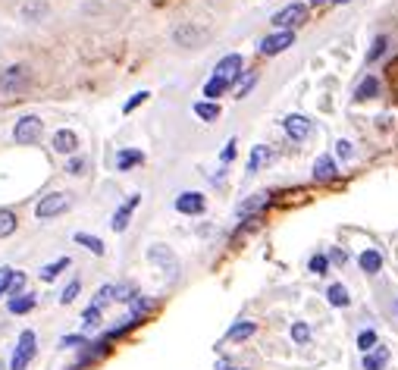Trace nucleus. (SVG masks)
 <instances>
[{
	"mask_svg": "<svg viewBox=\"0 0 398 370\" xmlns=\"http://www.w3.org/2000/svg\"><path fill=\"white\" fill-rule=\"evenodd\" d=\"M138 163H144V154L138 148H123L116 154V169L119 173H129V169H135Z\"/></svg>",
	"mask_w": 398,
	"mask_h": 370,
	"instance_id": "15",
	"label": "nucleus"
},
{
	"mask_svg": "<svg viewBox=\"0 0 398 370\" xmlns=\"http://www.w3.org/2000/svg\"><path fill=\"white\" fill-rule=\"evenodd\" d=\"M98 323H101V308L88 305V308H85V314H82V326H85V330H94Z\"/></svg>",
	"mask_w": 398,
	"mask_h": 370,
	"instance_id": "30",
	"label": "nucleus"
},
{
	"mask_svg": "<svg viewBox=\"0 0 398 370\" xmlns=\"http://www.w3.org/2000/svg\"><path fill=\"white\" fill-rule=\"evenodd\" d=\"M336 157L348 160V157H352V142H336Z\"/></svg>",
	"mask_w": 398,
	"mask_h": 370,
	"instance_id": "43",
	"label": "nucleus"
},
{
	"mask_svg": "<svg viewBox=\"0 0 398 370\" xmlns=\"http://www.w3.org/2000/svg\"><path fill=\"white\" fill-rule=\"evenodd\" d=\"M307 270L317 273V276H323V273H329V258L327 254H313L311 264H307Z\"/></svg>",
	"mask_w": 398,
	"mask_h": 370,
	"instance_id": "29",
	"label": "nucleus"
},
{
	"mask_svg": "<svg viewBox=\"0 0 398 370\" xmlns=\"http://www.w3.org/2000/svg\"><path fill=\"white\" fill-rule=\"evenodd\" d=\"M282 129H286V135L292 138V142H304V138L313 132V123L304 117V113H288V117L282 119Z\"/></svg>",
	"mask_w": 398,
	"mask_h": 370,
	"instance_id": "7",
	"label": "nucleus"
},
{
	"mask_svg": "<svg viewBox=\"0 0 398 370\" xmlns=\"http://www.w3.org/2000/svg\"><path fill=\"white\" fill-rule=\"evenodd\" d=\"M307 3H311V7H320V3H327V0H307Z\"/></svg>",
	"mask_w": 398,
	"mask_h": 370,
	"instance_id": "46",
	"label": "nucleus"
},
{
	"mask_svg": "<svg viewBox=\"0 0 398 370\" xmlns=\"http://www.w3.org/2000/svg\"><path fill=\"white\" fill-rule=\"evenodd\" d=\"M226 88H229L226 78L210 76V78H207V85H204V98H207V101H216V98H223V94H226Z\"/></svg>",
	"mask_w": 398,
	"mask_h": 370,
	"instance_id": "23",
	"label": "nucleus"
},
{
	"mask_svg": "<svg viewBox=\"0 0 398 370\" xmlns=\"http://www.w3.org/2000/svg\"><path fill=\"white\" fill-rule=\"evenodd\" d=\"M28 82H32V72H28V66L13 63V66H7V69L0 72V94L16 98V94H22V91L28 88Z\"/></svg>",
	"mask_w": 398,
	"mask_h": 370,
	"instance_id": "1",
	"label": "nucleus"
},
{
	"mask_svg": "<svg viewBox=\"0 0 398 370\" xmlns=\"http://www.w3.org/2000/svg\"><path fill=\"white\" fill-rule=\"evenodd\" d=\"M76 242H78V245H82V248H88V251H92V254H98V258H104V251H107V248H104V242H101L98 235L76 233Z\"/></svg>",
	"mask_w": 398,
	"mask_h": 370,
	"instance_id": "25",
	"label": "nucleus"
},
{
	"mask_svg": "<svg viewBox=\"0 0 398 370\" xmlns=\"http://www.w3.org/2000/svg\"><path fill=\"white\" fill-rule=\"evenodd\" d=\"M107 301H113V286H101V289H98V295H94V301H92V305H94V308H104Z\"/></svg>",
	"mask_w": 398,
	"mask_h": 370,
	"instance_id": "39",
	"label": "nucleus"
},
{
	"mask_svg": "<svg viewBox=\"0 0 398 370\" xmlns=\"http://www.w3.org/2000/svg\"><path fill=\"white\" fill-rule=\"evenodd\" d=\"M292 342H298V345L311 342V326L307 323H292Z\"/></svg>",
	"mask_w": 398,
	"mask_h": 370,
	"instance_id": "32",
	"label": "nucleus"
},
{
	"mask_svg": "<svg viewBox=\"0 0 398 370\" xmlns=\"http://www.w3.org/2000/svg\"><path fill=\"white\" fill-rule=\"evenodd\" d=\"M148 98H150L148 91H138L135 98H129V101H126V107H123V110H126V113H132V110H135V107H141V104H144V101H148Z\"/></svg>",
	"mask_w": 398,
	"mask_h": 370,
	"instance_id": "41",
	"label": "nucleus"
},
{
	"mask_svg": "<svg viewBox=\"0 0 398 370\" xmlns=\"http://www.w3.org/2000/svg\"><path fill=\"white\" fill-rule=\"evenodd\" d=\"M358 264H361V270H364L367 276H377V273L383 270V254L373 251V248H367V251L358 254Z\"/></svg>",
	"mask_w": 398,
	"mask_h": 370,
	"instance_id": "14",
	"label": "nucleus"
},
{
	"mask_svg": "<svg viewBox=\"0 0 398 370\" xmlns=\"http://www.w3.org/2000/svg\"><path fill=\"white\" fill-rule=\"evenodd\" d=\"M327 301L333 308H348V305H352V295H348V289L342 286V283H336V286L327 289Z\"/></svg>",
	"mask_w": 398,
	"mask_h": 370,
	"instance_id": "22",
	"label": "nucleus"
},
{
	"mask_svg": "<svg viewBox=\"0 0 398 370\" xmlns=\"http://www.w3.org/2000/svg\"><path fill=\"white\" fill-rule=\"evenodd\" d=\"M35 351H38V336L32 330H22L19 333V342H16V351L10 358V370H26L32 364Z\"/></svg>",
	"mask_w": 398,
	"mask_h": 370,
	"instance_id": "3",
	"label": "nucleus"
},
{
	"mask_svg": "<svg viewBox=\"0 0 398 370\" xmlns=\"http://www.w3.org/2000/svg\"><path fill=\"white\" fill-rule=\"evenodd\" d=\"M267 160H270V148H267V144H254V151H251V160H248V173H257V169H261Z\"/></svg>",
	"mask_w": 398,
	"mask_h": 370,
	"instance_id": "26",
	"label": "nucleus"
},
{
	"mask_svg": "<svg viewBox=\"0 0 398 370\" xmlns=\"http://www.w3.org/2000/svg\"><path fill=\"white\" fill-rule=\"evenodd\" d=\"M41 135H44V119L41 117L16 119V126H13V142L16 144H35V142H41Z\"/></svg>",
	"mask_w": 398,
	"mask_h": 370,
	"instance_id": "4",
	"label": "nucleus"
},
{
	"mask_svg": "<svg viewBox=\"0 0 398 370\" xmlns=\"http://www.w3.org/2000/svg\"><path fill=\"white\" fill-rule=\"evenodd\" d=\"M377 342H379V339H377V333H373V330H364V333L358 336V348L364 351V355H367V351L377 348Z\"/></svg>",
	"mask_w": 398,
	"mask_h": 370,
	"instance_id": "31",
	"label": "nucleus"
},
{
	"mask_svg": "<svg viewBox=\"0 0 398 370\" xmlns=\"http://www.w3.org/2000/svg\"><path fill=\"white\" fill-rule=\"evenodd\" d=\"M35 305H38V298L32 292H22V295H13L7 308H10V314H28Z\"/></svg>",
	"mask_w": 398,
	"mask_h": 370,
	"instance_id": "19",
	"label": "nucleus"
},
{
	"mask_svg": "<svg viewBox=\"0 0 398 370\" xmlns=\"http://www.w3.org/2000/svg\"><path fill=\"white\" fill-rule=\"evenodd\" d=\"M254 333H257L254 323H235L232 330H229V339H248V336H254Z\"/></svg>",
	"mask_w": 398,
	"mask_h": 370,
	"instance_id": "34",
	"label": "nucleus"
},
{
	"mask_svg": "<svg viewBox=\"0 0 398 370\" xmlns=\"http://www.w3.org/2000/svg\"><path fill=\"white\" fill-rule=\"evenodd\" d=\"M148 258H150V264H157L164 273H170V276H179V258L170 251L166 245H150L148 248Z\"/></svg>",
	"mask_w": 398,
	"mask_h": 370,
	"instance_id": "8",
	"label": "nucleus"
},
{
	"mask_svg": "<svg viewBox=\"0 0 398 370\" xmlns=\"http://www.w3.org/2000/svg\"><path fill=\"white\" fill-rule=\"evenodd\" d=\"M173 38H176V44H182V47H195V41H204V28H198V26H179L176 32H173Z\"/></svg>",
	"mask_w": 398,
	"mask_h": 370,
	"instance_id": "16",
	"label": "nucleus"
},
{
	"mask_svg": "<svg viewBox=\"0 0 398 370\" xmlns=\"http://www.w3.org/2000/svg\"><path fill=\"white\" fill-rule=\"evenodd\" d=\"M386 51H389V38H386V35H377V38H373V47L367 51V63H377Z\"/></svg>",
	"mask_w": 398,
	"mask_h": 370,
	"instance_id": "28",
	"label": "nucleus"
},
{
	"mask_svg": "<svg viewBox=\"0 0 398 370\" xmlns=\"http://www.w3.org/2000/svg\"><path fill=\"white\" fill-rule=\"evenodd\" d=\"M327 258H329V260H333V264H339V267H342V264H345V260H348V254H345V251H342V248H333V251H329V254H327Z\"/></svg>",
	"mask_w": 398,
	"mask_h": 370,
	"instance_id": "44",
	"label": "nucleus"
},
{
	"mask_svg": "<svg viewBox=\"0 0 398 370\" xmlns=\"http://www.w3.org/2000/svg\"><path fill=\"white\" fill-rule=\"evenodd\" d=\"M63 348H82V345H88V339L85 336H63Z\"/></svg>",
	"mask_w": 398,
	"mask_h": 370,
	"instance_id": "42",
	"label": "nucleus"
},
{
	"mask_svg": "<svg viewBox=\"0 0 398 370\" xmlns=\"http://www.w3.org/2000/svg\"><path fill=\"white\" fill-rule=\"evenodd\" d=\"M13 267H0V298L7 295V289H10V280H13Z\"/></svg>",
	"mask_w": 398,
	"mask_h": 370,
	"instance_id": "40",
	"label": "nucleus"
},
{
	"mask_svg": "<svg viewBox=\"0 0 398 370\" xmlns=\"http://www.w3.org/2000/svg\"><path fill=\"white\" fill-rule=\"evenodd\" d=\"M69 264H72L69 258H60V260H53V264H44V267H41V270H38L41 283H53V280H57V276H60V273H63Z\"/></svg>",
	"mask_w": 398,
	"mask_h": 370,
	"instance_id": "21",
	"label": "nucleus"
},
{
	"mask_svg": "<svg viewBox=\"0 0 398 370\" xmlns=\"http://www.w3.org/2000/svg\"><path fill=\"white\" fill-rule=\"evenodd\" d=\"M195 113L204 119V123H214V119H220V104H216V101H198Z\"/></svg>",
	"mask_w": 398,
	"mask_h": 370,
	"instance_id": "24",
	"label": "nucleus"
},
{
	"mask_svg": "<svg viewBox=\"0 0 398 370\" xmlns=\"http://www.w3.org/2000/svg\"><path fill=\"white\" fill-rule=\"evenodd\" d=\"M204 208H207V201H204L201 192H182V195L176 198V210L185 217H198L204 214Z\"/></svg>",
	"mask_w": 398,
	"mask_h": 370,
	"instance_id": "10",
	"label": "nucleus"
},
{
	"mask_svg": "<svg viewBox=\"0 0 398 370\" xmlns=\"http://www.w3.org/2000/svg\"><path fill=\"white\" fill-rule=\"evenodd\" d=\"M78 292H82V283H78V280H72L69 286L63 289V295H60V305H72V301L78 298Z\"/></svg>",
	"mask_w": 398,
	"mask_h": 370,
	"instance_id": "33",
	"label": "nucleus"
},
{
	"mask_svg": "<svg viewBox=\"0 0 398 370\" xmlns=\"http://www.w3.org/2000/svg\"><path fill=\"white\" fill-rule=\"evenodd\" d=\"M333 3H352V0H333Z\"/></svg>",
	"mask_w": 398,
	"mask_h": 370,
	"instance_id": "47",
	"label": "nucleus"
},
{
	"mask_svg": "<svg viewBox=\"0 0 398 370\" xmlns=\"http://www.w3.org/2000/svg\"><path fill=\"white\" fill-rule=\"evenodd\" d=\"M232 157H235V142H229L226 148H223V163H229Z\"/></svg>",
	"mask_w": 398,
	"mask_h": 370,
	"instance_id": "45",
	"label": "nucleus"
},
{
	"mask_svg": "<svg viewBox=\"0 0 398 370\" xmlns=\"http://www.w3.org/2000/svg\"><path fill=\"white\" fill-rule=\"evenodd\" d=\"M85 169H88L85 157H72V160L66 163V173H69V176H85Z\"/></svg>",
	"mask_w": 398,
	"mask_h": 370,
	"instance_id": "37",
	"label": "nucleus"
},
{
	"mask_svg": "<svg viewBox=\"0 0 398 370\" xmlns=\"http://www.w3.org/2000/svg\"><path fill=\"white\" fill-rule=\"evenodd\" d=\"M267 204H270V195H267V192H257V195H251L248 201H242L239 217H251V214H257V210H263Z\"/></svg>",
	"mask_w": 398,
	"mask_h": 370,
	"instance_id": "18",
	"label": "nucleus"
},
{
	"mask_svg": "<svg viewBox=\"0 0 398 370\" xmlns=\"http://www.w3.org/2000/svg\"><path fill=\"white\" fill-rule=\"evenodd\" d=\"M16 226H19V220H16L13 210H0V239H10L16 233Z\"/></svg>",
	"mask_w": 398,
	"mask_h": 370,
	"instance_id": "27",
	"label": "nucleus"
},
{
	"mask_svg": "<svg viewBox=\"0 0 398 370\" xmlns=\"http://www.w3.org/2000/svg\"><path fill=\"white\" fill-rule=\"evenodd\" d=\"M292 44H295V32H292V28H282V32L267 35V38H263L261 44H257V51H261L263 57H276V53L288 51Z\"/></svg>",
	"mask_w": 398,
	"mask_h": 370,
	"instance_id": "6",
	"label": "nucleus"
},
{
	"mask_svg": "<svg viewBox=\"0 0 398 370\" xmlns=\"http://www.w3.org/2000/svg\"><path fill=\"white\" fill-rule=\"evenodd\" d=\"M22 292H26V273H13V280H10L7 295L13 298V295H22Z\"/></svg>",
	"mask_w": 398,
	"mask_h": 370,
	"instance_id": "36",
	"label": "nucleus"
},
{
	"mask_svg": "<svg viewBox=\"0 0 398 370\" xmlns=\"http://www.w3.org/2000/svg\"><path fill=\"white\" fill-rule=\"evenodd\" d=\"M132 298H135V289L132 286H113V301H126L129 305Z\"/></svg>",
	"mask_w": 398,
	"mask_h": 370,
	"instance_id": "38",
	"label": "nucleus"
},
{
	"mask_svg": "<svg viewBox=\"0 0 398 370\" xmlns=\"http://www.w3.org/2000/svg\"><path fill=\"white\" fill-rule=\"evenodd\" d=\"M138 204H141V195H132L129 201L123 204V208L116 210V214H113V233H126V229H129V220H132V214H135V208Z\"/></svg>",
	"mask_w": 398,
	"mask_h": 370,
	"instance_id": "11",
	"label": "nucleus"
},
{
	"mask_svg": "<svg viewBox=\"0 0 398 370\" xmlns=\"http://www.w3.org/2000/svg\"><path fill=\"white\" fill-rule=\"evenodd\" d=\"M386 361H389V351L377 345L373 351H367V355H364V364H361V370H383Z\"/></svg>",
	"mask_w": 398,
	"mask_h": 370,
	"instance_id": "20",
	"label": "nucleus"
},
{
	"mask_svg": "<svg viewBox=\"0 0 398 370\" xmlns=\"http://www.w3.org/2000/svg\"><path fill=\"white\" fill-rule=\"evenodd\" d=\"M379 94V78L377 76H367L364 82L358 85V91H354V104H364V101L377 98Z\"/></svg>",
	"mask_w": 398,
	"mask_h": 370,
	"instance_id": "17",
	"label": "nucleus"
},
{
	"mask_svg": "<svg viewBox=\"0 0 398 370\" xmlns=\"http://www.w3.org/2000/svg\"><path fill=\"white\" fill-rule=\"evenodd\" d=\"M254 82H257V72H248L245 78H239V94H235V98H248L251 88H254Z\"/></svg>",
	"mask_w": 398,
	"mask_h": 370,
	"instance_id": "35",
	"label": "nucleus"
},
{
	"mask_svg": "<svg viewBox=\"0 0 398 370\" xmlns=\"http://www.w3.org/2000/svg\"><path fill=\"white\" fill-rule=\"evenodd\" d=\"M51 148L57 151V154H76V151H78V135H76L72 129H60V132H53Z\"/></svg>",
	"mask_w": 398,
	"mask_h": 370,
	"instance_id": "12",
	"label": "nucleus"
},
{
	"mask_svg": "<svg viewBox=\"0 0 398 370\" xmlns=\"http://www.w3.org/2000/svg\"><path fill=\"white\" fill-rule=\"evenodd\" d=\"M242 66H245V60H242V53H226V57L216 63V69H214V76H220V78H226L229 85L235 82V78H242Z\"/></svg>",
	"mask_w": 398,
	"mask_h": 370,
	"instance_id": "9",
	"label": "nucleus"
},
{
	"mask_svg": "<svg viewBox=\"0 0 398 370\" xmlns=\"http://www.w3.org/2000/svg\"><path fill=\"white\" fill-rule=\"evenodd\" d=\"M336 176H339V169H336V160L333 157H317V160H313V179L317 182H329V179H336Z\"/></svg>",
	"mask_w": 398,
	"mask_h": 370,
	"instance_id": "13",
	"label": "nucleus"
},
{
	"mask_svg": "<svg viewBox=\"0 0 398 370\" xmlns=\"http://www.w3.org/2000/svg\"><path fill=\"white\" fill-rule=\"evenodd\" d=\"M69 208H72V198L66 195V192H51V195H44L35 204V217H38V220H53V217L66 214Z\"/></svg>",
	"mask_w": 398,
	"mask_h": 370,
	"instance_id": "2",
	"label": "nucleus"
},
{
	"mask_svg": "<svg viewBox=\"0 0 398 370\" xmlns=\"http://www.w3.org/2000/svg\"><path fill=\"white\" fill-rule=\"evenodd\" d=\"M307 19V7L304 3H288V7H282L279 13H273V28L276 32H282V28H292L295 32V26H301V22Z\"/></svg>",
	"mask_w": 398,
	"mask_h": 370,
	"instance_id": "5",
	"label": "nucleus"
}]
</instances>
